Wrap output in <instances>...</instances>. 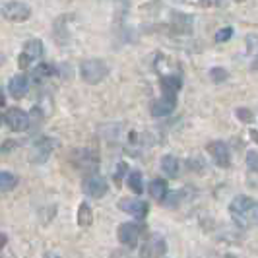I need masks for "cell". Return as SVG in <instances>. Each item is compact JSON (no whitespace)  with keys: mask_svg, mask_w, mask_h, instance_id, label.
<instances>
[{"mask_svg":"<svg viewBox=\"0 0 258 258\" xmlns=\"http://www.w3.org/2000/svg\"><path fill=\"white\" fill-rule=\"evenodd\" d=\"M248 221H252V223H256L258 225V204H254L252 210H250V214H248Z\"/></svg>","mask_w":258,"mask_h":258,"instance_id":"27","label":"cell"},{"mask_svg":"<svg viewBox=\"0 0 258 258\" xmlns=\"http://www.w3.org/2000/svg\"><path fill=\"white\" fill-rule=\"evenodd\" d=\"M140 233H142V227H140L138 223H132V221H126V223H120V225H118V231H116V237H118L120 245L128 246V248H134V246L138 245Z\"/></svg>","mask_w":258,"mask_h":258,"instance_id":"8","label":"cell"},{"mask_svg":"<svg viewBox=\"0 0 258 258\" xmlns=\"http://www.w3.org/2000/svg\"><path fill=\"white\" fill-rule=\"evenodd\" d=\"M56 146H58V140H56V138H49V136L37 138V140L33 142V150H31V161H33V163H45Z\"/></svg>","mask_w":258,"mask_h":258,"instance_id":"5","label":"cell"},{"mask_svg":"<svg viewBox=\"0 0 258 258\" xmlns=\"http://www.w3.org/2000/svg\"><path fill=\"white\" fill-rule=\"evenodd\" d=\"M41 56H43V41L41 39H29L24 45V51L18 54V66L22 70H26L27 66H31Z\"/></svg>","mask_w":258,"mask_h":258,"instance_id":"4","label":"cell"},{"mask_svg":"<svg viewBox=\"0 0 258 258\" xmlns=\"http://www.w3.org/2000/svg\"><path fill=\"white\" fill-rule=\"evenodd\" d=\"M256 202L250 198V196H245V194H239L233 198V202L229 204V214L233 216V220L237 221L239 225H246L248 221V214Z\"/></svg>","mask_w":258,"mask_h":258,"instance_id":"2","label":"cell"},{"mask_svg":"<svg viewBox=\"0 0 258 258\" xmlns=\"http://www.w3.org/2000/svg\"><path fill=\"white\" fill-rule=\"evenodd\" d=\"M4 103V97H2V95H0V105Z\"/></svg>","mask_w":258,"mask_h":258,"instance_id":"32","label":"cell"},{"mask_svg":"<svg viewBox=\"0 0 258 258\" xmlns=\"http://www.w3.org/2000/svg\"><path fill=\"white\" fill-rule=\"evenodd\" d=\"M47 258H56L54 254H47Z\"/></svg>","mask_w":258,"mask_h":258,"instance_id":"33","label":"cell"},{"mask_svg":"<svg viewBox=\"0 0 258 258\" xmlns=\"http://www.w3.org/2000/svg\"><path fill=\"white\" fill-rule=\"evenodd\" d=\"M18 182H20V179L14 173L0 171V192H10L18 186Z\"/></svg>","mask_w":258,"mask_h":258,"instance_id":"19","label":"cell"},{"mask_svg":"<svg viewBox=\"0 0 258 258\" xmlns=\"http://www.w3.org/2000/svg\"><path fill=\"white\" fill-rule=\"evenodd\" d=\"M82 190L91 196V198H103L107 190H109V184L105 181L101 175L97 173H90L88 177H84L82 181Z\"/></svg>","mask_w":258,"mask_h":258,"instance_id":"6","label":"cell"},{"mask_svg":"<svg viewBox=\"0 0 258 258\" xmlns=\"http://www.w3.org/2000/svg\"><path fill=\"white\" fill-rule=\"evenodd\" d=\"M159 84H161L163 93H175L177 95V91L182 88V78L177 76V74H167V76H161Z\"/></svg>","mask_w":258,"mask_h":258,"instance_id":"15","label":"cell"},{"mask_svg":"<svg viewBox=\"0 0 258 258\" xmlns=\"http://www.w3.org/2000/svg\"><path fill=\"white\" fill-rule=\"evenodd\" d=\"M250 68H252V70H258V54L254 56V60H252V64H250Z\"/></svg>","mask_w":258,"mask_h":258,"instance_id":"30","label":"cell"},{"mask_svg":"<svg viewBox=\"0 0 258 258\" xmlns=\"http://www.w3.org/2000/svg\"><path fill=\"white\" fill-rule=\"evenodd\" d=\"M206 152L212 155V159H214V163H216L218 167L227 169L231 165V154H229V148H227L225 142H220V140L210 142L206 146Z\"/></svg>","mask_w":258,"mask_h":258,"instance_id":"10","label":"cell"},{"mask_svg":"<svg viewBox=\"0 0 258 258\" xmlns=\"http://www.w3.org/2000/svg\"><path fill=\"white\" fill-rule=\"evenodd\" d=\"M148 190H150V196H152L154 200L163 202L165 196H167V181H163V179H154V181L150 182Z\"/></svg>","mask_w":258,"mask_h":258,"instance_id":"17","label":"cell"},{"mask_svg":"<svg viewBox=\"0 0 258 258\" xmlns=\"http://www.w3.org/2000/svg\"><path fill=\"white\" fill-rule=\"evenodd\" d=\"M80 76H82V80L86 84L97 86V84H101L105 78L109 76V64L105 62L103 58L82 60V64H80Z\"/></svg>","mask_w":258,"mask_h":258,"instance_id":"1","label":"cell"},{"mask_svg":"<svg viewBox=\"0 0 258 258\" xmlns=\"http://www.w3.org/2000/svg\"><path fill=\"white\" fill-rule=\"evenodd\" d=\"M118 208H120L122 212L130 214V216H134L136 220H144V218L148 216V212H150L148 202H146V200H138V198H122V200L118 202Z\"/></svg>","mask_w":258,"mask_h":258,"instance_id":"12","label":"cell"},{"mask_svg":"<svg viewBox=\"0 0 258 258\" xmlns=\"http://www.w3.org/2000/svg\"><path fill=\"white\" fill-rule=\"evenodd\" d=\"M54 74V66L49 62H39L33 70V80H45V78H51Z\"/></svg>","mask_w":258,"mask_h":258,"instance_id":"21","label":"cell"},{"mask_svg":"<svg viewBox=\"0 0 258 258\" xmlns=\"http://www.w3.org/2000/svg\"><path fill=\"white\" fill-rule=\"evenodd\" d=\"M4 120L8 124V128L14 130V132H24V130L29 128L31 120H29V115L26 111H22L20 107H10L6 113H4Z\"/></svg>","mask_w":258,"mask_h":258,"instance_id":"7","label":"cell"},{"mask_svg":"<svg viewBox=\"0 0 258 258\" xmlns=\"http://www.w3.org/2000/svg\"><path fill=\"white\" fill-rule=\"evenodd\" d=\"M233 37V27H221L216 33V43H225Z\"/></svg>","mask_w":258,"mask_h":258,"instance_id":"23","label":"cell"},{"mask_svg":"<svg viewBox=\"0 0 258 258\" xmlns=\"http://www.w3.org/2000/svg\"><path fill=\"white\" fill-rule=\"evenodd\" d=\"M237 116H239L241 120H245V122H248V120L252 118V113H250L248 109H239V111H237Z\"/></svg>","mask_w":258,"mask_h":258,"instance_id":"26","label":"cell"},{"mask_svg":"<svg viewBox=\"0 0 258 258\" xmlns=\"http://www.w3.org/2000/svg\"><path fill=\"white\" fill-rule=\"evenodd\" d=\"M177 107V95L175 93H163L159 99H155L152 107H150V113L152 116H167L175 111Z\"/></svg>","mask_w":258,"mask_h":258,"instance_id":"11","label":"cell"},{"mask_svg":"<svg viewBox=\"0 0 258 258\" xmlns=\"http://www.w3.org/2000/svg\"><path fill=\"white\" fill-rule=\"evenodd\" d=\"M76 157H78V161H74V165H76L78 169L93 171L95 165H99V157L93 154V152H90V150H80V152H76V154L72 155V159H76Z\"/></svg>","mask_w":258,"mask_h":258,"instance_id":"14","label":"cell"},{"mask_svg":"<svg viewBox=\"0 0 258 258\" xmlns=\"http://www.w3.org/2000/svg\"><path fill=\"white\" fill-rule=\"evenodd\" d=\"M210 80L212 82H216V84H221V82H225L227 76H229V72L225 70V68H220V66H214V68H210Z\"/></svg>","mask_w":258,"mask_h":258,"instance_id":"22","label":"cell"},{"mask_svg":"<svg viewBox=\"0 0 258 258\" xmlns=\"http://www.w3.org/2000/svg\"><path fill=\"white\" fill-rule=\"evenodd\" d=\"M126 182H128V188L134 194L144 192V181H142V173H140V171H130L128 177H126Z\"/></svg>","mask_w":258,"mask_h":258,"instance_id":"20","label":"cell"},{"mask_svg":"<svg viewBox=\"0 0 258 258\" xmlns=\"http://www.w3.org/2000/svg\"><path fill=\"white\" fill-rule=\"evenodd\" d=\"M246 165H248L250 171L258 173V152L256 150H250V152L246 154Z\"/></svg>","mask_w":258,"mask_h":258,"instance_id":"24","label":"cell"},{"mask_svg":"<svg viewBox=\"0 0 258 258\" xmlns=\"http://www.w3.org/2000/svg\"><path fill=\"white\" fill-rule=\"evenodd\" d=\"M76 221L80 227H90L91 223H93V210L90 208L88 202H82V204L78 206Z\"/></svg>","mask_w":258,"mask_h":258,"instance_id":"18","label":"cell"},{"mask_svg":"<svg viewBox=\"0 0 258 258\" xmlns=\"http://www.w3.org/2000/svg\"><path fill=\"white\" fill-rule=\"evenodd\" d=\"M0 124H2V115H0Z\"/></svg>","mask_w":258,"mask_h":258,"instance_id":"34","label":"cell"},{"mask_svg":"<svg viewBox=\"0 0 258 258\" xmlns=\"http://www.w3.org/2000/svg\"><path fill=\"white\" fill-rule=\"evenodd\" d=\"M179 159L175 157V155H163L161 157V171L167 175L169 179H177L179 177Z\"/></svg>","mask_w":258,"mask_h":258,"instance_id":"16","label":"cell"},{"mask_svg":"<svg viewBox=\"0 0 258 258\" xmlns=\"http://www.w3.org/2000/svg\"><path fill=\"white\" fill-rule=\"evenodd\" d=\"M128 171V165L124 163V161H120L118 165H116V173H115V177H113V181L116 182V184H120L122 182V175Z\"/></svg>","mask_w":258,"mask_h":258,"instance_id":"25","label":"cell"},{"mask_svg":"<svg viewBox=\"0 0 258 258\" xmlns=\"http://www.w3.org/2000/svg\"><path fill=\"white\" fill-rule=\"evenodd\" d=\"M167 252V243L161 235H152L140 246V258H161Z\"/></svg>","mask_w":258,"mask_h":258,"instance_id":"9","label":"cell"},{"mask_svg":"<svg viewBox=\"0 0 258 258\" xmlns=\"http://www.w3.org/2000/svg\"><path fill=\"white\" fill-rule=\"evenodd\" d=\"M223 258H237V256H235V254H225Z\"/></svg>","mask_w":258,"mask_h":258,"instance_id":"31","label":"cell"},{"mask_svg":"<svg viewBox=\"0 0 258 258\" xmlns=\"http://www.w3.org/2000/svg\"><path fill=\"white\" fill-rule=\"evenodd\" d=\"M248 134H250V138H252V140H254V142L258 144V132L254 128H250L248 130Z\"/></svg>","mask_w":258,"mask_h":258,"instance_id":"29","label":"cell"},{"mask_svg":"<svg viewBox=\"0 0 258 258\" xmlns=\"http://www.w3.org/2000/svg\"><path fill=\"white\" fill-rule=\"evenodd\" d=\"M6 243H8V237H6L4 233H0V250L6 246Z\"/></svg>","mask_w":258,"mask_h":258,"instance_id":"28","label":"cell"},{"mask_svg":"<svg viewBox=\"0 0 258 258\" xmlns=\"http://www.w3.org/2000/svg\"><path fill=\"white\" fill-rule=\"evenodd\" d=\"M0 14L16 24H22L31 18V6L27 2H6L0 6Z\"/></svg>","mask_w":258,"mask_h":258,"instance_id":"3","label":"cell"},{"mask_svg":"<svg viewBox=\"0 0 258 258\" xmlns=\"http://www.w3.org/2000/svg\"><path fill=\"white\" fill-rule=\"evenodd\" d=\"M8 91L14 99H22L26 97V93L29 91V78L26 74H18L8 82Z\"/></svg>","mask_w":258,"mask_h":258,"instance_id":"13","label":"cell"}]
</instances>
